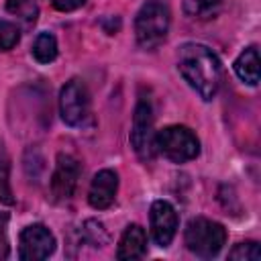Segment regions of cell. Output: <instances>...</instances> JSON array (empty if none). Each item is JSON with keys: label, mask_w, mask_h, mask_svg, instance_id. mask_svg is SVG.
<instances>
[{"label": "cell", "mask_w": 261, "mask_h": 261, "mask_svg": "<svg viewBox=\"0 0 261 261\" xmlns=\"http://www.w3.org/2000/svg\"><path fill=\"white\" fill-rule=\"evenodd\" d=\"M177 69L202 100H212L220 88L222 67L218 55L202 43H184L177 49Z\"/></svg>", "instance_id": "cell-1"}, {"label": "cell", "mask_w": 261, "mask_h": 261, "mask_svg": "<svg viewBox=\"0 0 261 261\" xmlns=\"http://www.w3.org/2000/svg\"><path fill=\"white\" fill-rule=\"evenodd\" d=\"M171 14L163 0H147L137 16H135V37L139 47L143 49H155L159 47L169 33Z\"/></svg>", "instance_id": "cell-2"}, {"label": "cell", "mask_w": 261, "mask_h": 261, "mask_svg": "<svg viewBox=\"0 0 261 261\" xmlns=\"http://www.w3.org/2000/svg\"><path fill=\"white\" fill-rule=\"evenodd\" d=\"M184 241L196 257L212 259L220 253V249L226 243V228L216 220L196 216L186 224Z\"/></svg>", "instance_id": "cell-3"}, {"label": "cell", "mask_w": 261, "mask_h": 261, "mask_svg": "<svg viewBox=\"0 0 261 261\" xmlns=\"http://www.w3.org/2000/svg\"><path fill=\"white\" fill-rule=\"evenodd\" d=\"M157 153L171 163H188L200 155V141L192 128L184 124H169L155 135Z\"/></svg>", "instance_id": "cell-4"}, {"label": "cell", "mask_w": 261, "mask_h": 261, "mask_svg": "<svg viewBox=\"0 0 261 261\" xmlns=\"http://www.w3.org/2000/svg\"><path fill=\"white\" fill-rule=\"evenodd\" d=\"M155 120L151 102L141 98L135 106L133 114V128H130V145L141 161H151L157 153L155 147Z\"/></svg>", "instance_id": "cell-5"}, {"label": "cell", "mask_w": 261, "mask_h": 261, "mask_svg": "<svg viewBox=\"0 0 261 261\" xmlns=\"http://www.w3.org/2000/svg\"><path fill=\"white\" fill-rule=\"evenodd\" d=\"M59 114L67 126H82L90 116V94L82 80L73 77L61 88Z\"/></svg>", "instance_id": "cell-6"}, {"label": "cell", "mask_w": 261, "mask_h": 261, "mask_svg": "<svg viewBox=\"0 0 261 261\" xmlns=\"http://www.w3.org/2000/svg\"><path fill=\"white\" fill-rule=\"evenodd\" d=\"M55 237L45 224H29L18 237V259L22 261H41L53 255Z\"/></svg>", "instance_id": "cell-7"}, {"label": "cell", "mask_w": 261, "mask_h": 261, "mask_svg": "<svg viewBox=\"0 0 261 261\" xmlns=\"http://www.w3.org/2000/svg\"><path fill=\"white\" fill-rule=\"evenodd\" d=\"M82 173L80 161L69 153H59L55 159V169L51 175V194L57 202L69 200L75 192L77 179Z\"/></svg>", "instance_id": "cell-8"}, {"label": "cell", "mask_w": 261, "mask_h": 261, "mask_svg": "<svg viewBox=\"0 0 261 261\" xmlns=\"http://www.w3.org/2000/svg\"><path fill=\"white\" fill-rule=\"evenodd\" d=\"M177 212L167 200H155L149 210L151 237L157 247H169L177 232Z\"/></svg>", "instance_id": "cell-9"}, {"label": "cell", "mask_w": 261, "mask_h": 261, "mask_svg": "<svg viewBox=\"0 0 261 261\" xmlns=\"http://www.w3.org/2000/svg\"><path fill=\"white\" fill-rule=\"evenodd\" d=\"M118 192V175L112 169H100L90 184L88 190V202L96 210H106L112 206Z\"/></svg>", "instance_id": "cell-10"}, {"label": "cell", "mask_w": 261, "mask_h": 261, "mask_svg": "<svg viewBox=\"0 0 261 261\" xmlns=\"http://www.w3.org/2000/svg\"><path fill=\"white\" fill-rule=\"evenodd\" d=\"M147 253V232L141 224H128L118 241L116 259H141Z\"/></svg>", "instance_id": "cell-11"}, {"label": "cell", "mask_w": 261, "mask_h": 261, "mask_svg": "<svg viewBox=\"0 0 261 261\" xmlns=\"http://www.w3.org/2000/svg\"><path fill=\"white\" fill-rule=\"evenodd\" d=\"M232 67L241 82H245L249 86H257L259 84V51H257V47L255 45L247 47L234 59Z\"/></svg>", "instance_id": "cell-12"}, {"label": "cell", "mask_w": 261, "mask_h": 261, "mask_svg": "<svg viewBox=\"0 0 261 261\" xmlns=\"http://www.w3.org/2000/svg\"><path fill=\"white\" fill-rule=\"evenodd\" d=\"M224 2L222 0H184L181 10L188 18L194 20H210L216 18L222 10Z\"/></svg>", "instance_id": "cell-13"}, {"label": "cell", "mask_w": 261, "mask_h": 261, "mask_svg": "<svg viewBox=\"0 0 261 261\" xmlns=\"http://www.w3.org/2000/svg\"><path fill=\"white\" fill-rule=\"evenodd\" d=\"M31 55L39 63H51L57 57V39L53 33H39L33 41Z\"/></svg>", "instance_id": "cell-14"}, {"label": "cell", "mask_w": 261, "mask_h": 261, "mask_svg": "<svg viewBox=\"0 0 261 261\" xmlns=\"http://www.w3.org/2000/svg\"><path fill=\"white\" fill-rule=\"evenodd\" d=\"M228 259H232V261H259L261 249L255 241H243V243H237L228 251Z\"/></svg>", "instance_id": "cell-15"}, {"label": "cell", "mask_w": 261, "mask_h": 261, "mask_svg": "<svg viewBox=\"0 0 261 261\" xmlns=\"http://www.w3.org/2000/svg\"><path fill=\"white\" fill-rule=\"evenodd\" d=\"M20 41V29L10 22L0 18V51H10L18 45Z\"/></svg>", "instance_id": "cell-16"}, {"label": "cell", "mask_w": 261, "mask_h": 261, "mask_svg": "<svg viewBox=\"0 0 261 261\" xmlns=\"http://www.w3.org/2000/svg\"><path fill=\"white\" fill-rule=\"evenodd\" d=\"M6 8H8V12L24 18L27 24H33L37 20V6L31 4L29 0H6Z\"/></svg>", "instance_id": "cell-17"}, {"label": "cell", "mask_w": 261, "mask_h": 261, "mask_svg": "<svg viewBox=\"0 0 261 261\" xmlns=\"http://www.w3.org/2000/svg\"><path fill=\"white\" fill-rule=\"evenodd\" d=\"M82 234H84V239H86L90 245H94V247H100V245H104V241H106L104 228H102V224L96 222V220H86V222H84V228H82Z\"/></svg>", "instance_id": "cell-18"}, {"label": "cell", "mask_w": 261, "mask_h": 261, "mask_svg": "<svg viewBox=\"0 0 261 261\" xmlns=\"http://www.w3.org/2000/svg\"><path fill=\"white\" fill-rule=\"evenodd\" d=\"M0 204H14L10 179H8V163L0 161Z\"/></svg>", "instance_id": "cell-19"}, {"label": "cell", "mask_w": 261, "mask_h": 261, "mask_svg": "<svg viewBox=\"0 0 261 261\" xmlns=\"http://www.w3.org/2000/svg\"><path fill=\"white\" fill-rule=\"evenodd\" d=\"M6 228H8V212H2L0 210V259H6L8 253H10Z\"/></svg>", "instance_id": "cell-20"}, {"label": "cell", "mask_w": 261, "mask_h": 261, "mask_svg": "<svg viewBox=\"0 0 261 261\" xmlns=\"http://www.w3.org/2000/svg\"><path fill=\"white\" fill-rule=\"evenodd\" d=\"M51 4L59 12H71V10H77L80 6H84L86 0H51Z\"/></svg>", "instance_id": "cell-21"}]
</instances>
